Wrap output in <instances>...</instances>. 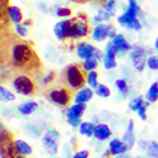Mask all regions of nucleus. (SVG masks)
Listing matches in <instances>:
<instances>
[{
  "label": "nucleus",
  "instance_id": "20",
  "mask_svg": "<svg viewBox=\"0 0 158 158\" xmlns=\"http://www.w3.org/2000/svg\"><path fill=\"white\" fill-rule=\"evenodd\" d=\"M8 15L13 22H15V23L22 22V19H23L22 10L19 8H17V6H9L8 8Z\"/></svg>",
  "mask_w": 158,
  "mask_h": 158
},
{
  "label": "nucleus",
  "instance_id": "13",
  "mask_svg": "<svg viewBox=\"0 0 158 158\" xmlns=\"http://www.w3.org/2000/svg\"><path fill=\"white\" fill-rule=\"evenodd\" d=\"M94 135L99 140H105V139H108L111 135V131H110V129H109V127L106 124H99V125L95 127Z\"/></svg>",
  "mask_w": 158,
  "mask_h": 158
},
{
  "label": "nucleus",
  "instance_id": "38",
  "mask_svg": "<svg viewBox=\"0 0 158 158\" xmlns=\"http://www.w3.org/2000/svg\"><path fill=\"white\" fill-rule=\"evenodd\" d=\"M17 32H18L22 37H24L25 34H27V31H25V28L23 27V25H20V24H18V25H17Z\"/></svg>",
  "mask_w": 158,
  "mask_h": 158
},
{
  "label": "nucleus",
  "instance_id": "25",
  "mask_svg": "<svg viewBox=\"0 0 158 158\" xmlns=\"http://www.w3.org/2000/svg\"><path fill=\"white\" fill-rule=\"evenodd\" d=\"M98 66V60L91 57V58H87L85 62H84V70L86 71H94V69Z\"/></svg>",
  "mask_w": 158,
  "mask_h": 158
},
{
  "label": "nucleus",
  "instance_id": "35",
  "mask_svg": "<svg viewBox=\"0 0 158 158\" xmlns=\"http://www.w3.org/2000/svg\"><path fill=\"white\" fill-rule=\"evenodd\" d=\"M114 5H115L114 0H110V2L106 3V5H105V9H106L108 14H114Z\"/></svg>",
  "mask_w": 158,
  "mask_h": 158
},
{
  "label": "nucleus",
  "instance_id": "43",
  "mask_svg": "<svg viewBox=\"0 0 158 158\" xmlns=\"http://www.w3.org/2000/svg\"><path fill=\"white\" fill-rule=\"evenodd\" d=\"M0 39H2V37H0Z\"/></svg>",
  "mask_w": 158,
  "mask_h": 158
},
{
  "label": "nucleus",
  "instance_id": "15",
  "mask_svg": "<svg viewBox=\"0 0 158 158\" xmlns=\"http://www.w3.org/2000/svg\"><path fill=\"white\" fill-rule=\"evenodd\" d=\"M93 95H94V93H93V90H91V89H81L76 94L75 101H76V104H85L86 101L91 100Z\"/></svg>",
  "mask_w": 158,
  "mask_h": 158
},
{
  "label": "nucleus",
  "instance_id": "39",
  "mask_svg": "<svg viewBox=\"0 0 158 158\" xmlns=\"http://www.w3.org/2000/svg\"><path fill=\"white\" fill-rule=\"evenodd\" d=\"M52 78H53V73H49V75L44 78V80H43V84H48V82L52 80Z\"/></svg>",
  "mask_w": 158,
  "mask_h": 158
},
{
  "label": "nucleus",
  "instance_id": "16",
  "mask_svg": "<svg viewBox=\"0 0 158 158\" xmlns=\"http://www.w3.org/2000/svg\"><path fill=\"white\" fill-rule=\"evenodd\" d=\"M133 120H130L129 122V127H128V130H127V133L124 134V138H123V143H124V146L127 147V149H130L131 147L134 146V134H133Z\"/></svg>",
  "mask_w": 158,
  "mask_h": 158
},
{
  "label": "nucleus",
  "instance_id": "24",
  "mask_svg": "<svg viewBox=\"0 0 158 158\" xmlns=\"http://www.w3.org/2000/svg\"><path fill=\"white\" fill-rule=\"evenodd\" d=\"M148 100L149 101H157V99H158V84L157 82H154V84H152V86L149 87V91H148Z\"/></svg>",
  "mask_w": 158,
  "mask_h": 158
},
{
  "label": "nucleus",
  "instance_id": "33",
  "mask_svg": "<svg viewBox=\"0 0 158 158\" xmlns=\"http://www.w3.org/2000/svg\"><path fill=\"white\" fill-rule=\"evenodd\" d=\"M71 14V10L67 9V8H60L57 10V15L58 17H69Z\"/></svg>",
  "mask_w": 158,
  "mask_h": 158
},
{
  "label": "nucleus",
  "instance_id": "34",
  "mask_svg": "<svg viewBox=\"0 0 158 158\" xmlns=\"http://www.w3.org/2000/svg\"><path fill=\"white\" fill-rule=\"evenodd\" d=\"M147 106H148V104L147 102H143V105H142V106H140V109L138 110V113H139V116L142 118V119L143 120H146V109H147Z\"/></svg>",
  "mask_w": 158,
  "mask_h": 158
},
{
  "label": "nucleus",
  "instance_id": "6",
  "mask_svg": "<svg viewBox=\"0 0 158 158\" xmlns=\"http://www.w3.org/2000/svg\"><path fill=\"white\" fill-rule=\"evenodd\" d=\"M89 32V27L86 20H80V19H72L69 20V33L67 37L72 38H78V37H85Z\"/></svg>",
  "mask_w": 158,
  "mask_h": 158
},
{
  "label": "nucleus",
  "instance_id": "42",
  "mask_svg": "<svg viewBox=\"0 0 158 158\" xmlns=\"http://www.w3.org/2000/svg\"><path fill=\"white\" fill-rule=\"evenodd\" d=\"M77 2H85V0H77Z\"/></svg>",
  "mask_w": 158,
  "mask_h": 158
},
{
  "label": "nucleus",
  "instance_id": "7",
  "mask_svg": "<svg viewBox=\"0 0 158 158\" xmlns=\"http://www.w3.org/2000/svg\"><path fill=\"white\" fill-rule=\"evenodd\" d=\"M85 111V104H75L72 105L71 108L67 109V122L72 127H77L81 124V120H80V116L82 115V113Z\"/></svg>",
  "mask_w": 158,
  "mask_h": 158
},
{
  "label": "nucleus",
  "instance_id": "5",
  "mask_svg": "<svg viewBox=\"0 0 158 158\" xmlns=\"http://www.w3.org/2000/svg\"><path fill=\"white\" fill-rule=\"evenodd\" d=\"M13 85H14V89L18 91L19 94L33 95L35 93V84L28 76H24V75L17 76L15 80L13 81Z\"/></svg>",
  "mask_w": 158,
  "mask_h": 158
},
{
  "label": "nucleus",
  "instance_id": "9",
  "mask_svg": "<svg viewBox=\"0 0 158 158\" xmlns=\"http://www.w3.org/2000/svg\"><path fill=\"white\" fill-rule=\"evenodd\" d=\"M49 100L53 101L58 105H62V106H64V105H67L70 102V91L67 89H58V90H53L49 93Z\"/></svg>",
  "mask_w": 158,
  "mask_h": 158
},
{
  "label": "nucleus",
  "instance_id": "32",
  "mask_svg": "<svg viewBox=\"0 0 158 158\" xmlns=\"http://www.w3.org/2000/svg\"><path fill=\"white\" fill-rule=\"evenodd\" d=\"M116 87L119 89L123 94H127L128 93V86H127L125 80H118L116 81Z\"/></svg>",
  "mask_w": 158,
  "mask_h": 158
},
{
  "label": "nucleus",
  "instance_id": "17",
  "mask_svg": "<svg viewBox=\"0 0 158 158\" xmlns=\"http://www.w3.org/2000/svg\"><path fill=\"white\" fill-rule=\"evenodd\" d=\"M110 29H111V28L108 27V25H99V27L95 28V31H94V33H93L94 39H95V41H99V42L104 41V39L109 35Z\"/></svg>",
  "mask_w": 158,
  "mask_h": 158
},
{
  "label": "nucleus",
  "instance_id": "1",
  "mask_svg": "<svg viewBox=\"0 0 158 158\" xmlns=\"http://www.w3.org/2000/svg\"><path fill=\"white\" fill-rule=\"evenodd\" d=\"M11 63L18 69H22L28 72H34L41 69L42 62L37 57L35 52L27 43L20 42L14 44L11 48Z\"/></svg>",
  "mask_w": 158,
  "mask_h": 158
},
{
  "label": "nucleus",
  "instance_id": "36",
  "mask_svg": "<svg viewBox=\"0 0 158 158\" xmlns=\"http://www.w3.org/2000/svg\"><path fill=\"white\" fill-rule=\"evenodd\" d=\"M109 18V14H108V13H105V11H100L99 13V15L95 18V20L98 22V20H106Z\"/></svg>",
  "mask_w": 158,
  "mask_h": 158
},
{
  "label": "nucleus",
  "instance_id": "31",
  "mask_svg": "<svg viewBox=\"0 0 158 158\" xmlns=\"http://www.w3.org/2000/svg\"><path fill=\"white\" fill-rule=\"evenodd\" d=\"M147 63L151 70H158V58L157 57H149Z\"/></svg>",
  "mask_w": 158,
  "mask_h": 158
},
{
  "label": "nucleus",
  "instance_id": "22",
  "mask_svg": "<svg viewBox=\"0 0 158 158\" xmlns=\"http://www.w3.org/2000/svg\"><path fill=\"white\" fill-rule=\"evenodd\" d=\"M35 109H37V102H34V101L25 102V104H23V105H20V106H19V111L22 114H24V115L32 114Z\"/></svg>",
  "mask_w": 158,
  "mask_h": 158
},
{
  "label": "nucleus",
  "instance_id": "2",
  "mask_svg": "<svg viewBox=\"0 0 158 158\" xmlns=\"http://www.w3.org/2000/svg\"><path fill=\"white\" fill-rule=\"evenodd\" d=\"M140 13L139 6L137 5L135 0H129V9L125 11V14L119 18V23L123 25L131 28V29H140V23L137 19V15Z\"/></svg>",
  "mask_w": 158,
  "mask_h": 158
},
{
  "label": "nucleus",
  "instance_id": "10",
  "mask_svg": "<svg viewBox=\"0 0 158 158\" xmlns=\"http://www.w3.org/2000/svg\"><path fill=\"white\" fill-rule=\"evenodd\" d=\"M130 57L133 60L134 67L138 71H143L144 66H146V51L140 47H134L130 53Z\"/></svg>",
  "mask_w": 158,
  "mask_h": 158
},
{
  "label": "nucleus",
  "instance_id": "40",
  "mask_svg": "<svg viewBox=\"0 0 158 158\" xmlns=\"http://www.w3.org/2000/svg\"><path fill=\"white\" fill-rule=\"evenodd\" d=\"M3 15H4V13H3V9H2V6H0V20L3 19Z\"/></svg>",
  "mask_w": 158,
  "mask_h": 158
},
{
  "label": "nucleus",
  "instance_id": "19",
  "mask_svg": "<svg viewBox=\"0 0 158 158\" xmlns=\"http://www.w3.org/2000/svg\"><path fill=\"white\" fill-rule=\"evenodd\" d=\"M14 147H15V152L20 156H28L32 153V148L28 143H25L24 140H15L14 142Z\"/></svg>",
  "mask_w": 158,
  "mask_h": 158
},
{
  "label": "nucleus",
  "instance_id": "30",
  "mask_svg": "<svg viewBox=\"0 0 158 158\" xmlns=\"http://www.w3.org/2000/svg\"><path fill=\"white\" fill-rule=\"evenodd\" d=\"M96 93H98V95H100L102 98H108L110 95V90L106 86H105V85H98Z\"/></svg>",
  "mask_w": 158,
  "mask_h": 158
},
{
  "label": "nucleus",
  "instance_id": "3",
  "mask_svg": "<svg viewBox=\"0 0 158 158\" xmlns=\"http://www.w3.org/2000/svg\"><path fill=\"white\" fill-rule=\"evenodd\" d=\"M18 153L15 152L14 140L10 131L0 129V157L2 158H15Z\"/></svg>",
  "mask_w": 158,
  "mask_h": 158
},
{
  "label": "nucleus",
  "instance_id": "14",
  "mask_svg": "<svg viewBox=\"0 0 158 158\" xmlns=\"http://www.w3.org/2000/svg\"><path fill=\"white\" fill-rule=\"evenodd\" d=\"M111 44L116 48V51H118V52H124V51L130 49L129 43L125 41V38H124L122 34L115 35V37L113 38V43H111Z\"/></svg>",
  "mask_w": 158,
  "mask_h": 158
},
{
  "label": "nucleus",
  "instance_id": "37",
  "mask_svg": "<svg viewBox=\"0 0 158 158\" xmlns=\"http://www.w3.org/2000/svg\"><path fill=\"white\" fill-rule=\"evenodd\" d=\"M87 157H89L87 151H80V152H77L72 158H87Z\"/></svg>",
  "mask_w": 158,
  "mask_h": 158
},
{
  "label": "nucleus",
  "instance_id": "27",
  "mask_svg": "<svg viewBox=\"0 0 158 158\" xmlns=\"http://www.w3.org/2000/svg\"><path fill=\"white\" fill-rule=\"evenodd\" d=\"M87 84L91 87H98V73L95 71H90L87 75Z\"/></svg>",
  "mask_w": 158,
  "mask_h": 158
},
{
  "label": "nucleus",
  "instance_id": "12",
  "mask_svg": "<svg viewBox=\"0 0 158 158\" xmlns=\"http://www.w3.org/2000/svg\"><path fill=\"white\" fill-rule=\"evenodd\" d=\"M67 33H69V20L64 22H60L56 24L55 27V34L60 41H63L64 38H67Z\"/></svg>",
  "mask_w": 158,
  "mask_h": 158
},
{
  "label": "nucleus",
  "instance_id": "28",
  "mask_svg": "<svg viewBox=\"0 0 158 158\" xmlns=\"http://www.w3.org/2000/svg\"><path fill=\"white\" fill-rule=\"evenodd\" d=\"M104 66L106 69H114L116 66V62H115V56H109L106 55L104 57Z\"/></svg>",
  "mask_w": 158,
  "mask_h": 158
},
{
  "label": "nucleus",
  "instance_id": "8",
  "mask_svg": "<svg viewBox=\"0 0 158 158\" xmlns=\"http://www.w3.org/2000/svg\"><path fill=\"white\" fill-rule=\"evenodd\" d=\"M58 139H60V133L56 130H48L47 134L43 137V144L48 153L55 154L58 151Z\"/></svg>",
  "mask_w": 158,
  "mask_h": 158
},
{
  "label": "nucleus",
  "instance_id": "4",
  "mask_svg": "<svg viewBox=\"0 0 158 158\" xmlns=\"http://www.w3.org/2000/svg\"><path fill=\"white\" fill-rule=\"evenodd\" d=\"M66 80L72 89H81L85 85V76L76 64H71L66 70Z\"/></svg>",
  "mask_w": 158,
  "mask_h": 158
},
{
  "label": "nucleus",
  "instance_id": "18",
  "mask_svg": "<svg viewBox=\"0 0 158 158\" xmlns=\"http://www.w3.org/2000/svg\"><path fill=\"white\" fill-rule=\"evenodd\" d=\"M109 151L111 154H123L127 151V147L124 146V143L119 139H114L110 142L109 146Z\"/></svg>",
  "mask_w": 158,
  "mask_h": 158
},
{
  "label": "nucleus",
  "instance_id": "41",
  "mask_svg": "<svg viewBox=\"0 0 158 158\" xmlns=\"http://www.w3.org/2000/svg\"><path fill=\"white\" fill-rule=\"evenodd\" d=\"M156 48L158 49V38H157V41H156Z\"/></svg>",
  "mask_w": 158,
  "mask_h": 158
},
{
  "label": "nucleus",
  "instance_id": "26",
  "mask_svg": "<svg viewBox=\"0 0 158 158\" xmlns=\"http://www.w3.org/2000/svg\"><path fill=\"white\" fill-rule=\"evenodd\" d=\"M148 156L151 158H158V144L156 142H152L148 144Z\"/></svg>",
  "mask_w": 158,
  "mask_h": 158
},
{
  "label": "nucleus",
  "instance_id": "23",
  "mask_svg": "<svg viewBox=\"0 0 158 158\" xmlns=\"http://www.w3.org/2000/svg\"><path fill=\"white\" fill-rule=\"evenodd\" d=\"M15 96L13 95L10 91L5 90L3 86H0V101H13Z\"/></svg>",
  "mask_w": 158,
  "mask_h": 158
},
{
  "label": "nucleus",
  "instance_id": "11",
  "mask_svg": "<svg viewBox=\"0 0 158 158\" xmlns=\"http://www.w3.org/2000/svg\"><path fill=\"white\" fill-rule=\"evenodd\" d=\"M77 56L80 57V58H91V57H94V52H95V48L93 46H90V44H86V43H81V44H78L77 46Z\"/></svg>",
  "mask_w": 158,
  "mask_h": 158
},
{
  "label": "nucleus",
  "instance_id": "29",
  "mask_svg": "<svg viewBox=\"0 0 158 158\" xmlns=\"http://www.w3.org/2000/svg\"><path fill=\"white\" fill-rule=\"evenodd\" d=\"M143 98L142 96H139V98H137V99H134L133 101H131L130 104H129V108L131 109V110H139L140 109V106L143 105Z\"/></svg>",
  "mask_w": 158,
  "mask_h": 158
},
{
  "label": "nucleus",
  "instance_id": "21",
  "mask_svg": "<svg viewBox=\"0 0 158 158\" xmlns=\"http://www.w3.org/2000/svg\"><path fill=\"white\" fill-rule=\"evenodd\" d=\"M95 131V125L93 123H89V122H85V123H81L80 124V133L84 134V135H87V137H91L94 134Z\"/></svg>",
  "mask_w": 158,
  "mask_h": 158
}]
</instances>
